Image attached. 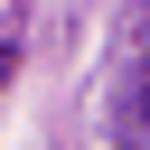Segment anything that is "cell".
Here are the masks:
<instances>
[{"label":"cell","mask_w":150,"mask_h":150,"mask_svg":"<svg viewBox=\"0 0 150 150\" xmlns=\"http://www.w3.org/2000/svg\"><path fill=\"white\" fill-rule=\"evenodd\" d=\"M112 141L141 150L150 141V66H122V94H112Z\"/></svg>","instance_id":"obj_1"}]
</instances>
